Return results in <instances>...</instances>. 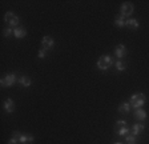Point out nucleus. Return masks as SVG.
Instances as JSON below:
<instances>
[{
	"label": "nucleus",
	"mask_w": 149,
	"mask_h": 144,
	"mask_svg": "<svg viewBox=\"0 0 149 144\" xmlns=\"http://www.w3.org/2000/svg\"><path fill=\"white\" fill-rule=\"evenodd\" d=\"M130 107H133L134 110H139L145 104V95L144 94H134L130 97Z\"/></svg>",
	"instance_id": "1"
},
{
	"label": "nucleus",
	"mask_w": 149,
	"mask_h": 144,
	"mask_svg": "<svg viewBox=\"0 0 149 144\" xmlns=\"http://www.w3.org/2000/svg\"><path fill=\"white\" fill-rule=\"evenodd\" d=\"M112 64H113L112 56H109V55H102V56L99 59V62H97V68L101 69V71H105V69H108Z\"/></svg>",
	"instance_id": "2"
},
{
	"label": "nucleus",
	"mask_w": 149,
	"mask_h": 144,
	"mask_svg": "<svg viewBox=\"0 0 149 144\" xmlns=\"http://www.w3.org/2000/svg\"><path fill=\"white\" fill-rule=\"evenodd\" d=\"M19 79L16 78L15 73H8V75H6L1 80H0V85L1 87H6V88H9V87H12L15 83H17Z\"/></svg>",
	"instance_id": "3"
},
{
	"label": "nucleus",
	"mask_w": 149,
	"mask_h": 144,
	"mask_svg": "<svg viewBox=\"0 0 149 144\" xmlns=\"http://www.w3.org/2000/svg\"><path fill=\"white\" fill-rule=\"evenodd\" d=\"M4 22H6L11 28H12V27L16 28V25L19 24V17L13 12H7L6 15H4Z\"/></svg>",
	"instance_id": "4"
},
{
	"label": "nucleus",
	"mask_w": 149,
	"mask_h": 144,
	"mask_svg": "<svg viewBox=\"0 0 149 144\" xmlns=\"http://www.w3.org/2000/svg\"><path fill=\"white\" fill-rule=\"evenodd\" d=\"M134 8H133V4L132 3H128V1H125V3L121 4V8H120V15L124 16V17H127V16H130L132 13H133Z\"/></svg>",
	"instance_id": "5"
},
{
	"label": "nucleus",
	"mask_w": 149,
	"mask_h": 144,
	"mask_svg": "<svg viewBox=\"0 0 149 144\" xmlns=\"http://www.w3.org/2000/svg\"><path fill=\"white\" fill-rule=\"evenodd\" d=\"M53 45H55L53 39L51 38V36H44L43 40H41V48L45 51H49V50H52Z\"/></svg>",
	"instance_id": "6"
},
{
	"label": "nucleus",
	"mask_w": 149,
	"mask_h": 144,
	"mask_svg": "<svg viewBox=\"0 0 149 144\" xmlns=\"http://www.w3.org/2000/svg\"><path fill=\"white\" fill-rule=\"evenodd\" d=\"M115 55H116V57H118V60L123 59L124 56H127V48H125L124 44H118L117 47H116Z\"/></svg>",
	"instance_id": "7"
},
{
	"label": "nucleus",
	"mask_w": 149,
	"mask_h": 144,
	"mask_svg": "<svg viewBox=\"0 0 149 144\" xmlns=\"http://www.w3.org/2000/svg\"><path fill=\"white\" fill-rule=\"evenodd\" d=\"M4 110L8 113H12L13 111H15V103H13L12 99H7V100L4 101Z\"/></svg>",
	"instance_id": "8"
},
{
	"label": "nucleus",
	"mask_w": 149,
	"mask_h": 144,
	"mask_svg": "<svg viewBox=\"0 0 149 144\" xmlns=\"http://www.w3.org/2000/svg\"><path fill=\"white\" fill-rule=\"evenodd\" d=\"M25 35H27V31H25L24 28H22V27L13 28V36H15L16 39H23V38H25Z\"/></svg>",
	"instance_id": "9"
},
{
	"label": "nucleus",
	"mask_w": 149,
	"mask_h": 144,
	"mask_svg": "<svg viewBox=\"0 0 149 144\" xmlns=\"http://www.w3.org/2000/svg\"><path fill=\"white\" fill-rule=\"evenodd\" d=\"M134 117H136V120L144 122V120L146 119V112L143 110V108H139V110L134 111Z\"/></svg>",
	"instance_id": "10"
},
{
	"label": "nucleus",
	"mask_w": 149,
	"mask_h": 144,
	"mask_svg": "<svg viewBox=\"0 0 149 144\" xmlns=\"http://www.w3.org/2000/svg\"><path fill=\"white\" fill-rule=\"evenodd\" d=\"M143 131H144V125L140 124V123H136V124L132 127V132H130V134L134 135V136H139V135L141 134Z\"/></svg>",
	"instance_id": "11"
},
{
	"label": "nucleus",
	"mask_w": 149,
	"mask_h": 144,
	"mask_svg": "<svg viewBox=\"0 0 149 144\" xmlns=\"http://www.w3.org/2000/svg\"><path fill=\"white\" fill-rule=\"evenodd\" d=\"M17 83L20 85H23V87H29V85L32 84V80L28 76H22V78H19Z\"/></svg>",
	"instance_id": "12"
},
{
	"label": "nucleus",
	"mask_w": 149,
	"mask_h": 144,
	"mask_svg": "<svg viewBox=\"0 0 149 144\" xmlns=\"http://www.w3.org/2000/svg\"><path fill=\"white\" fill-rule=\"evenodd\" d=\"M20 136H22V134L15 131L12 135V138L8 140V144H20Z\"/></svg>",
	"instance_id": "13"
},
{
	"label": "nucleus",
	"mask_w": 149,
	"mask_h": 144,
	"mask_svg": "<svg viewBox=\"0 0 149 144\" xmlns=\"http://www.w3.org/2000/svg\"><path fill=\"white\" fill-rule=\"evenodd\" d=\"M115 24H116V27H118V28H123V27H125L127 25V19H125L124 16H117L116 17V20H115Z\"/></svg>",
	"instance_id": "14"
},
{
	"label": "nucleus",
	"mask_w": 149,
	"mask_h": 144,
	"mask_svg": "<svg viewBox=\"0 0 149 144\" xmlns=\"http://www.w3.org/2000/svg\"><path fill=\"white\" fill-rule=\"evenodd\" d=\"M33 140H35L33 136H31V135H23L22 134V136H20V144H29Z\"/></svg>",
	"instance_id": "15"
},
{
	"label": "nucleus",
	"mask_w": 149,
	"mask_h": 144,
	"mask_svg": "<svg viewBox=\"0 0 149 144\" xmlns=\"http://www.w3.org/2000/svg\"><path fill=\"white\" fill-rule=\"evenodd\" d=\"M127 27L130 29H137L139 28V22L136 19H127Z\"/></svg>",
	"instance_id": "16"
},
{
	"label": "nucleus",
	"mask_w": 149,
	"mask_h": 144,
	"mask_svg": "<svg viewBox=\"0 0 149 144\" xmlns=\"http://www.w3.org/2000/svg\"><path fill=\"white\" fill-rule=\"evenodd\" d=\"M130 104L129 103H123L120 107H118V112H121V113H128L130 111Z\"/></svg>",
	"instance_id": "17"
},
{
	"label": "nucleus",
	"mask_w": 149,
	"mask_h": 144,
	"mask_svg": "<svg viewBox=\"0 0 149 144\" xmlns=\"http://www.w3.org/2000/svg\"><path fill=\"white\" fill-rule=\"evenodd\" d=\"M116 68H117L118 72L125 71V68H127V63L123 62V60H117V62H116Z\"/></svg>",
	"instance_id": "18"
},
{
	"label": "nucleus",
	"mask_w": 149,
	"mask_h": 144,
	"mask_svg": "<svg viewBox=\"0 0 149 144\" xmlns=\"http://www.w3.org/2000/svg\"><path fill=\"white\" fill-rule=\"evenodd\" d=\"M125 140H127V143H128V144H137L136 136H134V135H132V134L127 135V136H125Z\"/></svg>",
	"instance_id": "19"
},
{
	"label": "nucleus",
	"mask_w": 149,
	"mask_h": 144,
	"mask_svg": "<svg viewBox=\"0 0 149 144\" xmlns=\"http://www.w3.org/2000/svg\"><path fill=\"white\" fill-rule=\"evenodd\" d=\"M128 134H129V128H128V127H124V128L117 129V135H120V136H127Z\"/></svg>",
	"instance_id": "20"
},
{
	"label": "nucleus",
	"mask_w": 149,
	"mask_h": 144,
	"mask_svg": "<svg viewBox=\"0 0 149 144\" xmlns=\"http://www.w3.org/2000/svg\"><path fill=\"white\" fill-rule=\"evenodd\" d=\"M124 127H127V122L125 120H117L116 122V131L120 128H124Z\"/></svg>",
	"instance_id": "21"
},
{
	"label": "nucleus",
	"mask_w": 149,
	"mask_h": 144,
	"mask_svg": "<svg viewBox=\"0 0 149 144\" xmlns=\"http://www.w3.org/2000/svg\"><path fill=\"white\" fill-rule=\"evenodd\" d=\"M12 34H13V29L11 28V27H7V28H4V31H3L4 38H9V36H11Z\"/></svg>",
	"instance_id": "22"
},
{
	"label": "nucleus",
	"mask_w": 149,
	"mask_h": 144,
	"mask_svg": "<svg viewBox=\"0 0 149 144\" xmlns=\"http://www.w3.org/2000/svg\"><path fill=\"white\" fill-rule=\"evenodd\" d=\"M45 56H47V51L41 48V50L39 51V59H44Z\"/></svg>",
	"instance_id": "23"
},
{
	"label": "nucleus",
	"mask_w": 149,
	"mask_h": 144,
	"mask_svg": "<svg viewBox=\"0 0 149 144\" xmlns=\"http://www.w3.org/2000/svg\"><path fill=\"white\" fill-rule=\"evenodd\" d=\"M115 144H121V143H115Z\"/></svg>",
	"instance_id": "24"
}]
</instances>
